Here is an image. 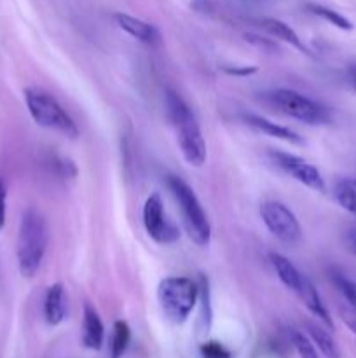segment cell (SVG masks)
Wrapping results in <instances>:
<instances>
[{
	"instance_id": "8992f818",
	"label": "cell",
	"mask_w": 356,
	"mask_h": 358,
	"mask_svg": "<svg viewBox=\"0 0 356 358\" xmlns=\"http://www.w3.org/2000/svg\"><path fill=\"white\" fill-rule=\"evenodd\" d=\"M265 98L278 112L300 122H306V124L321 126L332 121L330 110L325 105L295 90L279 87V90L265 94Z\"/></svg>"
},
{
	"instance_id": "30bf717a",
	"label": "cell",
	"mask_w": 356,
	"mask_h": 358,
	"mask_svg": "<svg viewBox=\"0 0 356 358\" xmlns=\"http://www.w3.org/2000/svg\"><path fill=\"white\" fill-rule=\"evenodd\" d=\"M114 21L122 31L129 35V37L136 38V41L143 42L147 45H156L161 42V35L154 24L147 23V21L140 20V17L131 16L126 13H115Z\"/></svg>"
},
{
	"instance_id": "52a82bcc",
	"label": "cell",
	"mask_w": 356,
	"mask_h": 358,
	"mask_svg": "<svg viewBox=\"0 0 356 358\" xmlns=\"http://www.w3.org/2000/svg\"><path fill=\"white\" fill-rule=\"evenodd\" d=\"M260 217L269 233L285 245H297L302 240V227L295 213L281 201H265L260 206Z\"/></svg>"
},
{
	"instance_id": "f546056e",
	"label": "cell",
	"mask_w": 356,
	"mask_h": 358,
	"mask_svg": "<svg viewBox=\"0 0 356 358\" xmlns=\"http://www.w3.org/2000/svg\"><path fill=\"white\" fill-rule=\"evenodd\" d=\"M344 243H346V247H348V250L351 252V254L356 255V227L346 231Z\"/></svg>"
},
{
	"instance_id": "d4e9b609",
	"label": "cell",
	"mask_w": 356,
	"mask_h": 358,
	"mask_svg": "<svg viewBox=\"0 0 356 358\" xmlns=\"http://www.w3.org/2000/svg\"><path fill=\"white\" fill-rule=\"evenodd\" d=\"M222 70L227 76L234 77H250L257 73V66L253 65H223Z\"/></svg>"
},
{
	"instance_id": "83f0119b",
	"label": "cell",
	"mask_w": 356,
	"mask_h": 358,
	"mask_svg": "<svg viewBox=\"0 0 356 358\" xmlns=\"http://www.w3.org/2000/svg\"><path fill=\"white\" fill-rule=\"evenodd\" d=\"M341 318L349 331L356 336V310L351 306H342L341 308Z\"/></svg>"
},
{
	"instance_id": "4dcf8cb0",
	"label": "cell",
	"mask_w": 356,
	"mask_h": 358,
	"mask_svg": "<svg viewBox=\"0 0 356 358\" xmlns=\"http://www.w3.org/2000/svg\"><path fill=\"white\" fill-rule=\"evenodd\" d=\"M351 84H353V87H355V90H356V72H353V76H351Z\"/></svg>"
},
{
	"instance_id": "44dd1931",
	"label": "cell",
	"mask_w": 356,
	"mask_h": 358,
	"mask_svg": "<svg viewBox=\"0 0 356 358\" xmlns=\"http://www.w3.org/2000/svg\"><path fill=\"white\" fill-rule=\"evenodd\" d=\"M199 297L201 299V325L202 331L208 332L212 327V290H209V280L206 275H199Z\"/></svg>"
},
{
	"instance_id": "7a4b0ae2",
	"label": "cell",
	"mask_w": 356,
	"mask_h": 358,
	"mask_svg": "<svg viewBox=\"0 0 356 358\" xmlns=\"http://www.w3.org/2000/svg\"><path fill=\"white\" fill-rule=\"evenodd\" d=\"M47 241L49 231L44 215L38 210L28 208L21 217L16 241L17 268L24 278H34L38 273L47 250Z\"/></svg>"
},
{
	"instance_id": "603a6c76",
	"label": "cell",
	"mask_w": 356,
	"mask_h": 358,
	"mask_svg": "<svg viewBox=\"0 0 356 358\" xmlns=\"http://www.w3.org/2000/svg\"><path fill=\"white\" fill-rule=\"evenodd\" d=\"M290 341H292L293 348H295V352L299 353L300 358H320L314 343L304 332L292 331L290 332Z\"/></svg>"
},
{
	"instance_id": "cb8c5ba5",
	"label": "cell",
	"mask_w": 356,
	"mask_h": 358,
	"mask_svg": "<svg viewBox=\"0 0 356 358\" xmlns=\"http://www.w3.org/2000/svg\"><path fill=\"white\" fill-rule=\"evenodd\" d=\"M202 358H230L229 350L216 341H206L201 345Z\"/></svg>"
},
{
	"instance_id": "6da1fadb",
	"label": "cell",
	"mask_w": 356,
	"mask_h": 358,
	"mask_svg": "<svg viewBox=\"0 0 356 358\" xmlns=\"http://www.w3.org/2000/svg\"><path fill=\"white\" fill-rule=\"evenodd\" d=\"M166 114L177 135L181 156L191 166L201 168L206 163V142L194 112L177 91H166Z\"/></svg>"
},
{
	"instance_id": "5bb4252c",
	"label": "cell",
	"mask_w": 356,
	"mask_h": 358,
	"mask_svg": "<svg viewBox=\"0 0 356 358\" xmlns=\"http://www.w3.org/2000/svg\"><path fill=\"white\" fill-rule=\"evenodd\" d=\"M105 327L100 315L91 304L84 306L82 318V345L89 350H100L103 345Z\"/></svg>"
},
{
	"instance_id": "f1b7e54d",
	"label": "cell",
	"mask_w": 356,
	"mask_h": 358,
	"mask_svg": "<svg viewBox=\"0 0 356 358\" xmlns=\"http://www.w3.org/2000/svg\"><path fill=\"white\" fill-rule=\"evenodd\" d=\"M192 9L195 10V13H201V14H213L215 13V2H212V0H194L192 2Z\"/></svg>"
},
{
	"instance_id": "ffe728a7",
	"label": "cell",
	"mask_w": 356,
	"mask_h": 358,
	"mask_svg": "<svg viewBox=\"0 0 356 358\" xmlns=\"http://www.w3.org/2000/svg\"><path fill=\"white\" fill-rule=\"evenodd\" d=\"M131 341V329L124 320H117L114 324V334H112L110 358H121L128 350Z\"/></svg>"
},
{
	"instance_id": "ac0fdd59",
	"label": "cell",
	"mask_w": 356,
	"mask_h": 358,
	"mask_svg": "<svg viewBox=\"0 0 356 358\" xmlns=\"http://www.w3.org/2000/svg\"><path fill=\"white\" fill-rule=\"evenodd\" d=\"M334 198L346 212L356 215V178H344L334 187Z\"/></svg>"
},
{
	"instance_id": "9c48e42d",
	"label": "cell",
	"mask_w": 356,
	"mask_h": 358,
	"mask_svg": "<svg viewBox=\"0 0 356 358\" xmlns=\"http://www.w3.org/2000/svg\"><path fill=\"white\" fill-rule=\"evenodd\" d=\"M143 226L147 234L161 245H170L180 238V231L164 212V203L157 192L150 194L143 205Z\"/></svg>"
},
{
	"instance_id": "d6986e66",
	"label": "cell",
	"mask_w": 356,
	"mask_h": 358,
	"mask_svg": "<svg viewBox=\"0 0 356 358\" xmlns=\"http://www.w3.org/2000/svg\"><path fill=\"white\" fill-rule=\"evenodd\" d=\"M306 7L311 14H314V16L328 21V23L334 24V27H337V28H341V30H346V31L353 30L351 21H349L346 16H342L341 13H337V10L330 9V7L321 6V3H314V2H309Z\"/></svg>"
},
{
	"instance_id": "9a60e30c",
	"label": "cell",
	"mask_w": 356,
	"mask_h": 358,
	"mask_svg": "<svg viewBox=\"0 0 356 358\" xmlns=\"http://www.w3.org/2000/svg\"><path fill=\"white\" fill-rule=\"evenodd\" d=\"M44 317L49 325H59L66 317V299L63 283H52L44 297Z\"/></svg>"
},
{
	"instance_id": "277c9868",
	"label": "cell",
	"mask_w": 356,
	"mask_h": 358,
	"mask_svg": "<svg viewBox=\"0 0 356 358\" xmlns=\"http://www.w3.org/2000/svg\"><path fill=\"white\" fill-rule=\"evenodd\" d=\"M23 94L28 114L34 119L35 124L61 133L66 138L75 140L79 136V128H77L75 121L70 117L68 112L49 91L37 86H28Z\"/></svg>"
},
{
	"instance_id": "4316f807",
	"label": "cell",
	"mask_w": 356,
	"mask_h": 358,
	"mask_svg": "<svg viewBox=\"0 0 356 358\" xmlns=\"http://www.w3.org/2000/svg\"><path fill=\"white\" fill-rule=\"evenodd\" d=\"M7 220V187L6 182L0 177V231L6 227Z\"/></svg>"
},
{
	"instance_id": "7c38bea8",
	"label": "cell",
	"mask_w": 356,
	"mask_h": 358,
	"mask_svg": "<svg viewBox=\"0 0 356 358\" xmlns=\"http://www.w3.org/2000/svg\"><path fill=\"white\" fill-rule=\"evenodd\" d=\"M269 259H271L272 268H274L276 275H278V278L281 280L283 285H285L288 290H292L295 296H299V292L302 290L304 282H306L307 276H304L302 273L293 266V262L290 261V259H286L285 255L272 252V254H269Z\"/></svg>"
},
{
	"instance_id": "e0dca14e",
	"label": "cell",
	"mask_w": 356,
	"mask_h": 358,
	"mask_svg": "<svg viewBox=\"0 0 356 358\" xmlns=\"http://www.w3.org/2000/svg\"><path fill=\"white\" fill-rule=\"evenodd\" d=\"M307 332H309L311 341L314 343V346H318V350H320V353L325 358H341L337 343H335V339L323 327L309 322L307 324Z\"/></svg>"
},
{
	"instance_id": "7402d4cb",
	"label": "cell",
	"mask_w": 356,
	"mask_h": 358,
	"mask_svg": "<svg viewBox=\"0 0 356 358\" xmlns=\"http://www.w3.org/2000/svg\"><path fill=\"white\" fill-rule=\"evenodd\" d=\"M330 278L334 282V285L337 287L339 292L344 296V299L348 301V304L351 308L356 310V282L351 280L349 276H346L344 273H339V271H332L330 273Z\"/></svg>"
},
{
	"instance_id": "5b68a950",
	"label": "cell",
	"mask_w": 356,
	"mask_h": 358,
	"mask_svg": "<svg viewBox=\"0 0 356 358\" xmlns=\"http://www.w3.org/2000/svg\"><path fill=\"white\" fill-rule=\"evenodd\" d=\"M199 297L198 283L185 276H168L157 287V301L164 317L173 324H184L191 317Z\"/></svg>"
},
{
	"instance_id": "8fae6325",
	"label": "cell",
	"mask_w": 356,
	"mask_h": 358,
	"mask_svg": "<svg viewBox=\"0 0 356 358\" xmlns=\"http://www.w3.org/2000/svg\"><path fill=\"white\" fill-rule=\"evenodd\" d=\"M257 24L262 28V30L267 31L271 37L286 42V44H290L292 48H295L297 51H300L302 55L311 56V51L306 48V44L302 42V38H300L299 35H297V31L293 30L290 24H286L285 21L276 20V17H260V20H257Z\"/></svg>"
},
{
	"instance_id": "ba28073f",
	"label": "cell",
	"mask_w": 356,
	"mask_h": 358,
	"mask_svg": "<svg viewBox=\"0 0 356 358\" xmlns=\"http://www.w3.org/2000/svg\"><path fill=\"white\" fill-rule=\"evenodd\" d=\"M269 157H271V161L279 168V170H283L286 175L295 178L297 182H300V184L306 185V187L318 192H323L325 187H327L321 171L318 170L314 164H311L309 161L304 159V157L278 149L269 150Z\"/></svg>"
},
{
	"instance_id": "3957f363",
	"label": "cell",
	"mask_w": 356,
	"mask_h": 358,
	"mask_svg": "<svg viewBox=\"0 0 356 358\" xmlns=\"http://www.w3.org/2000/svg\"><path fill=\"white\" fill-rule=\"evenodd\" d=\"M166 185L175 201H177L178 208H180L188 238L198 247H208L209 240H212V226H209L208 215H206L199 198L195 196L194 189L177 175H170L166 178Z\"/></svg>"
},
{
	"instance_id": "2e32d148",
	"label": "cell",
	"mask_w": 356,
	"mask_h": 358,
	"mask_svg": "<svg viewBox=\"0 0 356 358\" xmlns=\"http://www.w3.org/2000/svg\"><path fill=\"white\" fill-rule=\"evenodd\" d=\"M299 297H300V301L306 304L307 310L314 315V317L320 318V320L323 322L327 327L334 329V322H332L330 313H328L327 306H325L323 301H321L316 287H314V283L311 282L309 278H306V282H304V287H302V290L299 292Z\"/></svg>"
},
{
	"instance_id": "484cf974",
	"label": "cell",
	"mask_w": 356,
	"mask_h": 358,
	"mask_svg": "<svg viewBox=\"0 0 356 358\" xmlns=\"http://www.w3.org/2000/svg\"><path fill=\"white\" fill-rule=\"evenodd\" d=\"M244 38H246L248 42H251V44L262 48L264 51H278V44H276L272 38H265V37H260V35H255V34H246L244 35Z\"/></svg>"
},
{
	"instance_id": "4fadbf2b",
	"label": "cell",
	"mask_w": 356,
	"mask_h": 358,
	"mask_svg": "<svg viewBox=\"0 0 356 358\" xmlns=\"http://www.w3.org/2000/svg\"><path fill=\"white\" fill-rule=\"evenodd\" d=\"M244 121H246L248 126L255 128L257 131L272 136V138L283 140V142H288V143H297V145L302 143V138H300L293 129L278 124V122L271 121V119L267 117H262V115H257V114H246L244 115Z\"/></svg>"
}]
</instances>
